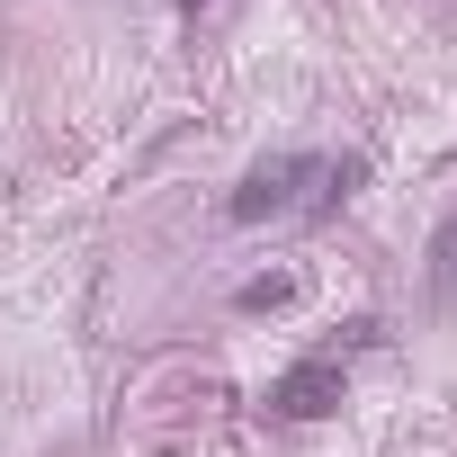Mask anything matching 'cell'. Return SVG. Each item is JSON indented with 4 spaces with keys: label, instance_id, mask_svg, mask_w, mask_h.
Instances as JSON below:
<instances>
[{
    "label": "cell",
    "instance_id": "6",
    "mask_svg": "<svg viewBox=\"0 0 457 457\" xmlns=\"http://www.w3.org/2000/svg\"><path fill=\"white\" fill-rule=\"evenodd\" d=\"M179 10H188V19H197V10H206V0H179Z\"/></svg>",
    "mask_w": 457,
    "mask_h": 457
},
{
    "label": "cell",
    "instance_id": "2",
    "mask_svg": "<svg viewBox=\"0 0 457 457\" xmlns=\"http://www.w3.org/2000/svg\"><path fill=\"white\" fill-rule=\"evenodd\" d=\"M341 395H350V377H341L332 350L323 359H296L287 377H270V412H287V421H323V412H341Z\"/></svg>",
    "mask_w": 457,
    "mask_h": 457
},
{
    "label": "cell",
    "instance_id": "1",
    "mask_svg": "<svg viewBox=\"0 0 457 457\" xmlns=\"http://www.w3.org/2000/svg\"><path fill=\"white\" fill-rule=\"evenodd\" d=\"M314 170H323L314 153H270V162H252V170H243V188L224 197V215H234V224H270V215H287V206H296V188H305Z\"/></svg>",
    "mask_w": 457,
    "mask_h": 457
},
{
    "label": "cell",
    "instance_id": "4",
    "mask_svg": "<svg viewBox=\"0 0 457 457\" xmlns=\"http://www.w3.org/2000/svg\"><path fill=\"white\" fill-rule=\"evenodd\" d=\"M314 179H323V188H314V206H305V215H332L341 197H359V179H368V162H359V153H341V162H323Z\"/></svg>",
    "mask_w": 457,
    "mask_h": 457
},
{
    "label": "cell",
    "instance_id": "3",
    "mask_svg": "<svg viewBox=\"0 0 457 457\" xmlns=\"http://www.w3.org/2000/svg\"><path fill=\"white\" fill-rule=\"evenodd\" d=\"M430 305H448L457 296V206L439 215V234H430V287H421Z\"/></svg>",
    "mask_w": 457,
    "mask_h": 457
},
{
    "label": "cell",
    "instance_id": "5",
    "mask_svg": "<svg viewBox=\"0 0 457 457\" xmlns=\"http://www.w3.org/2000/svg\"><path fill=\"white\" fill-rule=\"evenodd\" d=\"M278 305H296V278H287V270H270V278L234 287V314H278Z\"/></svg>",
    "mask_w": 457,
    "mask_h": 457
}]
</instances>
